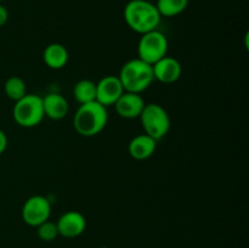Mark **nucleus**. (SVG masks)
Listing matches in <instances>:
<instances>
[{
  "label": "nucleus",
  "mask_w": 249,
  "mask_h": 248,
  "mask_svg": "<svg viewBox=\"0 0 249 248\" xmlns=\"http://www.w3.org/2000/svg\"><path fill=\"white\" fill-rule=\"evenodd\" d=\"M36 235L44 242H51L55 238H57L58 230L57 226H56V223L50 220L44 221L43 224H40L39 226H36Z\"/></svg>",
  "instance_id": "a211bd4d"
},
{
  "label": "nucleus",
  "mask_w": 249,
  "mask_h": 248,
  "mask_svg": "<svg viewBox=\"0 0 249 248\" xmlns=\"http://www.w3.org/2000/svg\"><path fill=\"white\" fill-rule=\"evenodd\" d=\"M157 148V140L147 134H139L134 136L128 145V153L136 160H145L152 157Z\"/></svg>",
  "instance_id": "f8f14e48"
},
{
  "label": "nucleus",
  "mask_w": 249,
  "mask_h": 248,
  "mask_svg": "<svg viewBox=\"0 0 249 248\" xmlns=\"http://www.w3.org/2000/svg\"><path fill=\"white\" fill-rule=\"evenodd\" d=\"M43 100L44 114L53 121H61L65 118L70 111V105L67 99L58 92H49L45 96H41Z\"/></svg>",
  "instance_id": "ddd939ff"
},
{
  "label": "nucleus",
  "mask_w": 249,
  "mask_h": 248,
  "mask_svg": "<svg viewBox=\"0 0 249 248\" xmlns=\"http://www.w3.org/2000/svg\"><path fill=\"white\" fill-rule=\"evenodd\" d=\"M124 91L118 75H106L96 83V101L108 108L114 106Z\"/></svg>",
  "instance_id": "6e6552de"
},
{
  "label": "nucleus",
  "mask_w": 249,
  "mask_h": 248,
  "mask_svg": "<svg viewBox=\"0 0 249 248\" xmlns=\"http://www.w3.org/2000/svg\"><path fill=\"white\" fill-rule=\"evenodd\" d=\"M148 1H156V0H148Z\"/></svg>",
  "instance_id": "412c9836"
},
{
  "label": "nucleus",
  "mask_w": 249,
  "mask_h": 248,
  "mask_svg": "<svg viewBox=\"0 0 249 248\" xmlns=\"http://www.w3.org/2000/svg\"><path fill=\"white\" fill-rule=\"evenodd\" d=\"M73 96L79 105L96 101V83L90 79H82L75 83Z\"/></svg>",
  "instance_id": "2eb2a0df"
},
{
  "label": "nucleus",
  "mask_w": 249,
  "mask_h": 248,
  "mask_svg": "<svg viewBox=\"0 0 249 248\" xmlns=\"http://www.w3.org/2000/svg\"><path fill=\"white\" fill-rule=\"evenodd\" d=\"M168 38L158 29L141 34L138 43V58L148 65H155L157 61L168 55Z\"/></svg>",
  "instance_id": "423d86ee"
},
{
  "label": "nucleus",
  "mask_w": 249,
  "mask_h": 248,
  "mask_svg": "<svg viewBox=\"0 0 249 248\" xmlns=\"http://www.w3.org/2000/svg\"><path fill=\"white\" fill-rule=\"evenodd\" d=\"M108 122L107 107L97 101L79 105L74 117L73 126L79 135L84 138H92L101 133Z\"/></svg>",
  "instance_id": "f03ea898"
},
{
  "label": "nucleus",
  "mask_w": 249,
  "mask_h": 248,
  "mask_svg": "<svg viewBox=\"0 0 249 248\" xmlns=\"http://www.w3.org/2000/svg\"><path fill=\"white\" fill-rule=\"evenodd\" d=\"M2 1V0H0V2H1Z\"/></svg>",
  "instance_id": "4be33fe9"
},
{
  "label": "nucleus",
  "mask_w": 249,
  "mask_h": 248,
  "mask_svg": "<svg viewBox=\"0 0 249 248\" xmlns=\"http://www.w3.org/2000/svg\"><path fill=\"white\" fill-rule=\"evenodd\" d=\"M160 17H175L189 6V0H156L155 2Z\"/></svg>",
  "instance_id": "dca6fc26"
},
{
  "label": "nucleus",
  "mask_w": 249,
  "mask_h": 248,
  "mask_svg": "<svg viewBox=\"0 0 249 248\" xmlns=\"http://www.w3.org/2000/svg\"><path fill=\"white\" fill-rule=\"evenodd\" d=\"M145 105L146 102L143 97L141 96V94L124 91L114 104V109H116L117 114L122 118L134 119L140 117Z\"/></svg>",
  "instance_id": "9b49d317"
},
{
  "label": "nucleus",
  "mask_w": 249,
  "mask_h": 248,
  "mask_svg": "<svg viewBox=\"0 0 249 248\" xmlns=\"http://www.w3.org/2000/svg\"><path fill=\"white\" fill-rule=\"evenodd\" d=\"M7 19H9V11H7L6 7L0 2V28L6 24Z\"/></svg>",
  "instance_id": "6ab92c4d"
},
{
  "label": "nucleus",
  "mask_w": 249,
  "mask_h": 248,
  "mask_svg": "<svg viewBox=\"0 0 249 248\" xmlns=\"http://www.w3.org/2000/svg\"><path fill=\"white\" fill-rule=\"evenodd\" d=\"M4 91L5 95L15 102L21 100L22 97L28 94L26 82L22 78L17 77V75H12V77L7 78L4 84Z\"/></svg>",
  "instance_id": "f3484780"
},
{
  "label": "nucleus",
  "mask_w": 249,
  "mask_h": 248,
  "mask_svg": "<svg viewBox=\"0 0 249 248\" xmlns=\"http://www.w3.org/2000/svg\"><path fill=\"white\" fill-rule=\"evenodd\" d=\"M139 118L143 133L157 141L164 138L172 126L169 114L164 107L158 104H146Z\"/></svg>",
  "instance_id": "20e7f679"
},
{
  "label": "nucleus",
  "mask_w": 249,
  "mask_h": 248,
  "mask_svg": "<svg viewBox=\"0 0 249 248\" xmlns=\"http://www.w3.org/2000/svg\"><path fill=\"white\" fill-rule=\"evenodd\" d=\"M118 78L124 90L135 94H142L155 82L152 66L140 58H131L122 66Z\"/></svg>",
  "instance_id": "7ed1b4c3"
},
{
  "label": "nucleus",
  "mask_w": 249,
  "mask_h": 248,
  "mask_svg": "<svg viewBox=\"0 0 249 248\" xmlns=\"http://www.w3.org/2000/svg\"><path fill=\"white\" fill-rule=\"evenodd\" d=\"M58 235L66 238H75L87 229V219L80 212L68 211L56 221Z\"/></svg>",
  "instance_id": "1a4fd4ad"
},
{
  "label": "nucleus",
  "mask_w": 249,
  "mask_h": 248,
  "mask_svg": "<svg viewBox=\"0 0 249 248\" xmlns=\"http://www.w3.org/2000/svg\"><path fill=\"white\" fill-rule=\"evenodd\" d=\"M51 214V203L45 196L34 195L23 203L21 209L22 220L32 228H36L49 220Z\"/></svg>",
  "instance_id": "0eeeda50"
},
{
  "label": "nucleus",
  "mask_w": 249,
  "mask_h": 248,
  "mask_svg": "<svg viewBox=\"0 0 249 248\" xmlns=\"http://www.w3.org/2000/svg\"><path fill=\"white\" fill-rule=\"evenodd\" d=\"M152 70L155 80L163 84H173L178 82L182 74V66L179 60L168 55L152 65Z\"/></svg>",
  "instance_id": "9d476101"
},
{
  "label": "nucleus",
  "mask_w": 249,
  "mask_h": 248,
  "mask_svg": "<svg viewBox=\"0 0 249 248\" xmlns=\"http://www.w3.org/2000/svg\"><path fill=\"white\" fill-rule=\"evenodd\" d=\"M70 58V53L65 45L60 43H51L44 49L43 60L44 63L51 70H62L66 67Z\"/></svg>",
  "instance_id": "4468645a"
},
{
  "label": "nucleus",
  "mask_w": 249,
  "mask_h": 248,
  "mask_svg": "<svg viewBox=\"0 0 249 248\" xmlns=\"http://www.w3.org/2000/svg\"><path fill=\"white\" fill-rule=\"evenodd\" d=\"M12 117L14 121L22 128H34L39 125L45 118L41 96L36 94H27L21 100L15 102Z\"/></svg>",
  "instance_id": "39448f33"
},
{
  "label": "nucleus",
  "mask_w": 249,
  "mask_h": 248,
  "mask_svg": "<svg viewBox=\"0 0 249 248\" xmlns=\"http://www.w3.org/2000/svg\"><path fill=\"white\" fill-rule=\"evenodd\" d=\"M7 148V136L4 131L0 129V155L5 152V150Z\"/></svg>",
  "instance_id": "aec40b11"
},
{
  "label": "nucleus",
  "mask_w": 249,
  "mask_h": 248,
  "mask_svg": "<svg viewBox=\"0 0 249 248\" xmlns=\"http://www.w3.org/2000/svg\"><path fill=\"white\" fill-rule=\"evenodd\" d=\"M123 17L126 26L139 34L158 29L162 19L155 2L148 0H130L126 2Z\"/></svg>",
  "instance_id": "f257e3e1"
}]
</instances>
